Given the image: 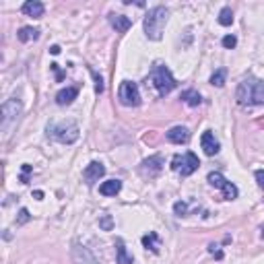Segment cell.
Wrapping results in <instances>:
<instances>
[{"label": "cell", "mask_w": 264, "mask_h": 264, "mask_svg": "<svg viewBox=\"0 0 264 264\" xmlns=\"http://www.w3.org/2000/svg\"><path fill=\"white\" fill-rule=\"evenodd\" d=\"M198 165H200V161H198V157L194 153H184V155H176L171 159V169L182 173V176H192V173L198 169Z\"/></svg>", "instance_id": "obj_5"}, {"label": "cell", "mask_w": 264, "mask_h": 264, "mask_svg": "<svg viewBox=\"0 0 264 264\" xmlns=\"http://www.w3.org/2000/svg\"><path fill=\"white\" fill-rule=\"evenodd\" d=\"M29 173H31V165L25 163V165H23V176H21V182H23V184H27V182H29Z\"/></svg>", "instance_id": "obj_28"}, {"label": "cell", "mask_w": 264, "mask_h": 264, "mask_svg": "<svg viewBox=\"0 0 264 264\" xmlns=\"http://www.w3.org/2000/svg\"><path fill=\"white\" fill-rule=\"evenodd\" d=\"M35 198H37V200H41V198H44V192H41V190H37V192H35Z\"/></svg>", "instance_id": "obj_32"}, {"label": "cell", "mask_w": 264, "mask_h": 264, "mask_svg": "<svg viewBox=\"0 0 264 264\" xmlns=\"http://www.w3.org/2000/svg\"><path fill=\"white\" fill-rule=\"evenodd\" d=\"M21 101L19 99H8V101L2 103V130L8 132L13 126V122L19 120V116H21Z\"/></svg>", "instance_id": "obj_8"}, {"label": "cell", "mask_w": 264, "mask_h": 264, "mask_svg": "<svg viewBox=\"0 0 264 264\" xmlns=\"http://www.w3.org/2000/svg\"><path fill=\"white\" fill-rule=\"evenodd\" d=\"M116 264H132V256L128 254L122 237L116 239Z\"/></svg>", "instance_id": "obj_16"}, {"label": "cell", "mask_w": 264, "mask_h": 264, "mask_svg": "<svg viewBox=\"0 0 264 264\" xmlns=\"http://www.w3.org/2000/svg\"><path fill=\"white\" fill-rule=\"evenodd\" d=\"M50 52H52L54 56H58V54H60V46H52V48H50Z\"/></svg>", "instance_id": "obj_31"}, {"label": "cell", "mask_w": 264, "mask_h": 264, "mask_svg": "<svg viewBox=\"0 0 264 264\" xmlns=\"http://www.w3.org/2000/svg\"><path fill=\"white\" fill-rule=\"evenodd\" d=\"M173 211H176L178 217H184V214L188 213V204L186 202H176L173 204Z\"/></svg>", "instance_id": "obj_25"}, {"label": "cell", "mask_w": 264, "mask_h": 264, "mask_svg": "<svg viewBox=\"0 0 264 264\" xmlns=\"http://www.w3.org/2000/svg\"><path fill=\"white\" fill-rule=\"evenodd\" d=\"M165 136H167V140L173 145H186L190 140V130L186 126H173Z\"/></svg>", "instance_id": "obj_12"}, {"label": "cell", "mask_w": 264, "mask_h": 264, "mask_svg": "<svg viewBox=\"0 0 264 264\" xmlns=\"http://www.w3.org/2000/svg\"><path fill=\"white\" fill-rule=\"evenodd\" d=\"M209 252H211L217 260H221V258H223V252H221V250H217V246H214V244H211V246H209Z\"/></svg>", "instance_id": "obj_30"}, {"label": "cell", "mask_w": 264, "mask_h": 264, "mask_svg": "<svg viewBox=\"0 0 264 264\" xmlns=\"http://www.w3.org/2000/svg\"><path fill=\"white\" fill-rule=\"evenodd\" d=\"M151 82H153V87L157 89V93L159 95H167V93L173 91V87H176V79H173L171 70L165 64H155L153 66Z\"/></svg>", "instance_id": "obj_4"}, {"label": "cell", "mask_w": 264, "mask_h": 264, "mask_svg": "<svg viewBox=\"0 0 264 264\" xmlns=\"http://www.w3.org/2000/svg\"><path fill=\"white\" fill-rule=\"evenodd\" d=\"M99 227H101V229H105V231H112V227H114L112 214H103V217L99 219Z\"/></svg>", "instance_id": "obj_23"}, {"label": "cell", "mask_w": 264, "mask_h": 264, "mask_svg": "<svg viewBox=\"0 0 264 264\" xmlns=\"http://www.w3.org/2000/svg\"><path fill=\"white\" fill-rule=\"evenodd\" d=\"M143 246L147 248V250H151L153 254H159L161 239H159V235H157L155 231H151V233H148V235H145V237H143Z\"/></svg>", "instance_id": "obj_18"}, {"label": "cell", "mask_w": 264, "mask_h": 264, "mask_svg": "<svg viewBox=\"0 0 264 264\" xmlns=\"http://www.w3.org/2000/svg\"><path fill=\"white\" fill-rule=\"evenodd\" d=\"M110 23H112V27L118 31V33H126L130 27H132V19L130 16H126V15H116V13H112L110 16Z\"/></svg>", "instance_id": "obj_13"}, {"label": "cell", "mask_w": 264, "mask_h": 264, "mask_svg": "<svg viewBox=\"0 0 264 264\" xmlns=\"http://www.w3.org/2000/svg\"><path fill=\"white\" fill-rule=\"evenodd\" d=\"M48 136L56 138L62 145H72L79 140V126L77 122H58V124H50L48 126Z\"/></svg>", "instance_id": "obj_3"}, {"label": "cell", "mask_w": 264, "mask_h": 264, "mask_svg": "<svg viewBox=\"0 0 264 264\" xmlns=\"http://www.w3.org/2000/svg\"><path fill=\"white\" fill-rule=\"evenodd\" d=\"M237 103L239 105H264V81L256 77H248L237 87Z\"/></svg>", "instance_id": "obj_1"}, {"label": "cell", "mask_w": 264, "mask_h": 264, "mask_svg": "<svg viewBox=\"0 0 264 264\" xmlns=\"http://www.w3.org/2000/svg\"><path fill=\"white\" fill-rule=\"evenodd\" d=\"M225 77H227L225 68H219V70H214V74L211 77V85H214V87H223V85H225Z\"/></svg>", "instance_id": "obj_22"}, {"label": "cell", "mask_w": 264, "mask_h": 264, "mask_svg": "<svg viewBox=\"0 0 264 264\" xmlns=\"http://www.w3.org/2000/svg\"><path fill=\"white\" fill-rule=\"evenodd\" d=\"M200 147H202V151L209 155V157H213V155L219 153V140L214 138V134H213L211 130H206L204 134L200 136Z\"/></svg>", "instance_id": "obj_11"}, {"label": "cell", "mask_w": 264, "mask_h": 264, "mask_svg": "<svg viewBox=\"0 0 264 264\" xmlns=\"http://www.w3.org/2000/svg\"><path fill=\"white\" fill-rule=\"evenodd\" d=\"M103 173H105V167H103V163H99V161H91L85 171H82V178L87 180V184H95V182L99 178H103Z\"/></svg>", "instance_id": "obj_10"}, {"label": "cell", "mask_w": 264, "mask_h": 264, "mask_svg": "<svg viewBox=\"0 0 264 264\" xmlns=\"http://www.w3.org/2000/svg\"><path fill=\"white\" fill-rule=\"evenodd\" d=\"M209 184L214 186V188H221V192H223V200H235L237 198V186L235 184H231V182H227L225 178L221 176L219 171H211L209 173Z\"/></svg>", "instance_id": "obj_7"}, {"label": "cell", "mask_w": 264, "mask_h": 264, "mask_svg": "<svg viewBox=\"0 0 264 264\" xmlns=\"http://www.w3.org/2000/svg\"><path fill=\"white\" fill-rule=\"evenodd\" d=\"M29 219H31L29 211H27V209H21V211H19V219H16V223H19V225H23V223H27Z\"/></svg>", "instance_id": "obj_27"}, {"label": "cell", "mask_w": 264, "mask_h": 264, "mask_svg": "<svg viewBox=\"0 0 264 264\" xmlns=\"http://www.w3.org/2000/svg\"><path fill=\"white\" fill-rule=\"evenodd\" d=\"M91 74H93V79H95V91L97 93H103V79L99 77L95 70H91Z\"/></svg>", "instance_id": "obj_26"}, {"label": "cell", "mask_w": 264, "mask_h": 264, "mask_svg": "<svg viewBox=\"0 0 264 264\" xmlns=\"http://www.w3.org/2000/svg\"><path fill=\"white\" fill-rule=\"evenodd\" d=\"M167 19H169V11L165 6H153L151 11L147 13L145 16V33L148 39L153 41H159L163 37V29L167 25Z\"/></svg>", "instance_id": "obj_2"}, {"label": "cell", "mask_w": 264, "mask_h": 264, "mask_svg": "<svg viewBox=\"0 0 264 264\" xmlns=\"http://www.w3.org/2000/svg\"><path fill=\"white\" fill-rule=\"evenodd\" d=\"M254 178H256V182H258V186L264 190V169H258V171H256Z\"/></svg>", "instance_id": "obj_29"}, {"label": "cell", "mask_w": 264, "mask_h": 264, "mask_svg": "<svg viewBox=\"0 0 264 264\" xmlns=\"http://www.w3.org/2000/svg\"><path fill=\"white\" fill-rule=\"evenodd\" d=\"M79 95V89L77 87H66L62 91H58V95H56V103L58 105H70L74 99H77Z\"/></svg>", "instance_id": "obj_15"}, {"label": "cell", "mask_w": 264, "mask_h": 264, "mask_svg": "<svg viewBox=\"0 0 264 264\" xmlns=\"http://www.w3.org/2000/svg\"><path fill=\"white\" fill-rule=\"evenodd\" d=\"M122 190V182L120 180H107L103 182L101 186H99V192H101L103 196H116Z\"/></svg>", "instance_id": "obj_17"}, {"label": "cell", "mask_w": 264, "mask_h": 264, "mask_svg": "<svg viewBox=\"0 0 264 264\" xmlns=\"http://www.w3.org/2000/svg\"><path fill=\"white\" fill-rule=\"evenodd\" d=\"M118 99H120L122 105H128V107L140 105V91L136 87V82L124 81L120 85V89H118Z\"/></svg>", "instance_id": "obj_6"}, {"label": "cell", "mask_w": 264, "mask_h": 264, "mask_svg": "<svg viewBox=\"0 0 264 264\" xmlns=\"http://www.w3.org/2000/svg\"><path fill=\"white\" fill-rule=\"evenodd\" d=\"M161 167H163V157L161 155H153L148 157V159L143 161V165H140V173H143L145 178H157L161 173Z\"/></svg>", "instance_id": "obj_9"}, {"label": "cell", "mask_w": 264, "mask_h": 264, "mask_svg": "<svg viewBox=\"0 0 264 264\" xmlns=\"http://www.w3.org/2000/svg\"><path fill=\"white\" fill-rule=\"evenodd\" d=\"M182 101L188 103L190 107H196V105L202 103V97H200V93H198V91L188 89V91H184V93H182Z\"/></svg>", "instance_id": "obj_19"}, {"label": "cell", "mask_w": 264, "mask_h": 264, "mask_svg": "<svg viewBox=\"0 0 264 264\" xmlns=\"http://www.w3.org/2000/svg\"><path fill=\"white\" fill-rule=\"evenodd\" d=\"M21 11L27 15V16H33V19H39V16H44V11H46V6L37 2V0H27V2L23 4Z\"/></svg>", "instance_id": "obj_14"}, {"label": "cell", "mask_w": 264, "mask_h": 264, "mask_svg": "<svg viewBox=\"0 0 264 264\" xmlns=\"http://www.w3.org/2000/svg\"><path fill=\"white\" fill-rule=\"evenodd\" d=\"M219 23L223 25V27H229L231 23H233V13H231L229 6H223L221 13H219Z\"/></svg>", "instance_id": "obj_21"}, {"label": "cell", "mask_w": 264, "mask_h": 264, "mask_svg": "<svg viewBox=\"0 0 264 264\" xmlns=\"http://www.w3.org/2000/svg\"><path fill=\"white\" fill-rule=\"evenodd\" d=\"M16 37H19V41H23V44H27V41L39 37V29H35V27H21L19 33H16Z\"/></svg>", "instance_id": "obj_20"}, {"label": "cell", "mask_w": 264, "mask_h": 264, "mask_svg": "<svg viewBox=\"0 0 264 264\" xmlns=\"http://www.w3.org/2000/svg\"><path fill=\"white\" fill-rule=\"evenodd\" d=\"M221 44H223V48L231 50V48H235V46H237V37H235V35H225V37L221 39Z\"/></svg>", "instance_id": "obj_24"}]
</instances>
